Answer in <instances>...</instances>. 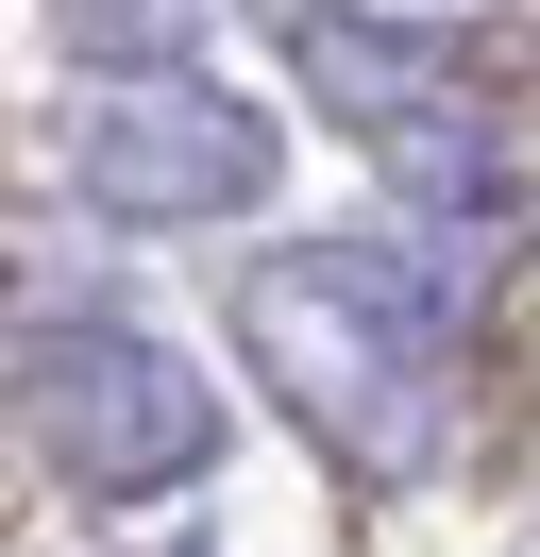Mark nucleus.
I'll return each instance as SVG.
<instances>
[{
	"label": "nucleus",
	"mask_w": 540,
	"mask_h": 557,
	"mask_svg": "<svg viewBox=\"0 0 540 557\" xmlns=\"http://www.w3.org/2000/svg\"><path fill=\"white\" fill-rule=\"evenodd\" d=\"M17 422H34V456H51V490L152 507V490H186L202 456H220V372L169 355L152 321H119V305H34L17 321Z\"/></svg>",
	"instance_id": "nucleus-2"
},
{
	"label": "nucleus",
	"mask_w": 540,
	"mask_h": 557,
	"mask_svg": "<svg viewBox=\"0 0 540 557\" xmlns=\"http://www.w3.org/2000/svg\"><path fill=\"white\" fill-rule=\"evenodd\" d=\"M287 69L321 85V119H338V136H371V152H389L405 220H506V136H490V85L456 69V35L321 0V17L287 35Z\"/></svg>",
	"instance_id": "nucleus-4"
},
{
	"label": "nucleus",
	"mask_w": 540,
	"mask_h": 557,
	"mask_svg": "<svg viewBox=\"0 0 540 557\" xmlns=\"http://www.w3.org/2000/svg\"><path fill=\"white\" fill-rule=\"evenodd\" d=\"M51 17L101 69H202V35H220V0H51Z\"/></svg>",
	"instance_id": "nucleus-5"
},
{
	"label": "nucleus",
	"mask_w": 540,
	"mask_h": 557,
	"mask_svg": "<svg viewBox=\"0 0 540 557\" xmlns=\"http://www.w3.org/2000/svg\"><path fill=\"white\" fill-rule=\"evenodd\" d=\"M68 186L135 237H186V220H254L287 186V119L220 69H101L68 102Z\"/></svg>",
	"instance_id": "nucleus-3"
},
{
	"label": "nucleus",
	"mask_w": 540,
	"mask_h": 557,
	"mask_svg": "<svg viewBox=\"0 0 540 557\" xmlns=\"http://www.w3.org/2000/svg\"><path fill=\"white\" fill-rule=\"evenodd\" d=\"M236 355L338 473L405 490L456 440V271L422 237H287L236 271Z\"/></svg>",
	"instance_id": "nucleus-1"
}]
</instances>
